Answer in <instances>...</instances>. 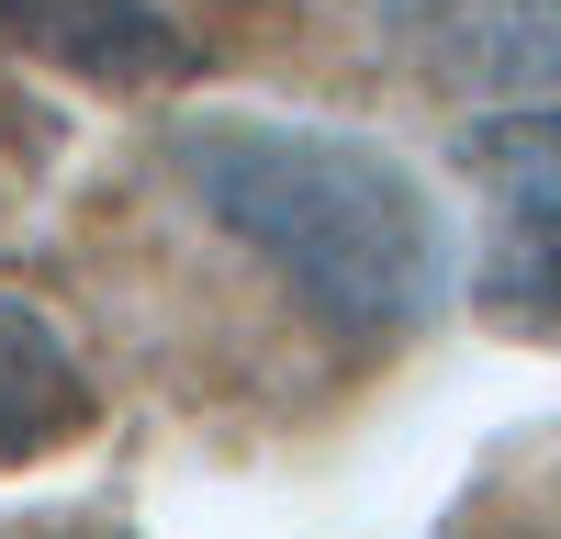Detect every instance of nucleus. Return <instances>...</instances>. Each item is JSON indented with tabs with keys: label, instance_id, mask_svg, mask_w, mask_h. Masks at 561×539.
<instances>
[{
	"label": "nucleus",
	"instance_id": "obj_1",
	"mask_svg": "<svg viewBox=\"0 0 561 539\" xmlns=\"http://www.w3.org/2000/svg\"><path fill=\"white\" fill-rule=\"evenodd\" d=\"M169 169L337 337H415L449 293V214L370 135L280 113H192L169 135Z\"/></svg>",
	"mask_w": 561,
	"mask_h": 539
},
{
	"label": "nucleus",
	"instance_id": "obj_2",
	"mask_svg": "<svg viewBox=\"0 0 561 539\" xmlns=\"http://www.w3.org/2000/svg\"><path fill=\"white\" fill-rule=\"evenodd\" d=\"M449 169L483 203V259H472L483 326L561 348V102L472 113L449 135Z\"/></svg>",
	"mask_w": 561,
	"mask_h": 539
},
{
	"label": "nucleus",
	"instance_id": "obj_3",
	"mask_svg": "<svg viewBox=\"0 0 561 539\" xmlns=\"http://www.w3.org/2000/svg\"><path fill=\"white\" fill-rule=\"evenodd\" d=\"M370 23L393 34L449 90H561V0H370Z\"/></svg>",
	"mask_w": 561,
	"mask_h": 539
},
{
	"label": "nucleus",
	"instance_id": "obj_4",
	"mask_svg": "<svg viewBox=\"0 0 561 539\" xmlns=\"http://www.w3.org/2000/svg\"><path fill=\"white\" fill-rule=\"evenodd\" d=\"M0 34L57 57V68H79V79H113V90L192 79V34L158 0H0Z\"/></svg>",
	"mask_w": 561,
	"mask_h": 539
},
{
	"label": "nucleus",
	"instance_id": "obj_5",
	"mask_svg": "<svg viewBox=\"0 0 561 539\" xmlns=\"http://www.w3.org/2000/svg\"><path fill=\"white\" fill-rule=\"evenodd\" d=\"M90 416H102V382H90V359L68 348V326L45 303L0 293V472L68 449Z\"/></svg>",
	"mask_w": 561,
	"mask_h": 539
}]
</instances>
